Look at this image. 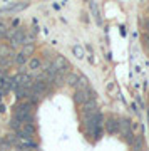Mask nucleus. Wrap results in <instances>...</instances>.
<instances>
[{
    "instance_id": "1",
    "label": "nucleus",
    "mask_w": 149,
    "mask_h": 151,
    "mask_svg": "<svg viewBox=\"0 0 149 151\" xmlns=\"http://www.w3.org/2000/svg\"><path fill=\"white\" fill-rule=\"evenodd\" d=\"M32 104L29 103H22L19 106H15V111H14V118L19 119L20 123H32L34 121V114H32Z\"/></svg>"
},
{
    "instance_id": "2",
    "label": "nucleus",
    "mask_w": 149,
    "mask_h": 151,
    "mask_svg": "<svg viewBox=\"0 0 149 151\" xmlns=\"http://www.w3.org/2000/svg\"><path fill=\"white\" fill-rule=\"evenodd\" d=\"M34 133H35V126H34L32 123H25L24 126L20 128V131L17 133L19 134V138H24V139H30L34 136Z\"/></svg>"
},
{
    "instance_id": "3",
    "label": "nucleus",
    "mask_w": 149,
    "mask_h": 151,
    "mask_svg": "<svg viewBox=\"0 0 149 151\" xmlns=\"http://www.w3.org/2000/svg\"><path fill=\"white\" fill-rule=\"evenodd\" d=\"M106 129L109 134H116V133H119V119H116L114 116H111V118H107L106 123Z\"/></svg>"
},
{
    "instance_id": "4",
    "label": "nucleus",
    "mask_w": 149,
    "mask_h": 151,
    "mask_svg": "<svg viewBox=\"0 0 149 151\" xmlns=\"http://www.w3.org/2000/svg\"><path fill=\"white\" fill-rule=\"evenodd\" d=\"M52 64L55 65L57 70H62V69H69V62L65 59L64 55H55V59L52 60Z\"/></svg>"
},
{
    "instance_id": "5",
    "label": "nucleus",
    "mask_w": 149,
    "mask_h": 151,
    "mask_svg": "<svg viewBox=\"0 0 149 151\" xmlns=\"http://www.w3.org/2000/svg\"><path fill=\"white\" fill-rule=\"evenodd\" d=\"M29 5L27 2H19V4H10V5H5L4 9H0V14L2 12H17V10H22Z\"/></svg>"
},
{
    "instance_id": "6",
    "label": "nucleus",
    "mask_w": 149,
    "mask_h": 151,
    "mask_svg": "<svg viewBox=\"0 0 149 151\" xmlns=\"http://www.w3.org/2000/svg\"><path fill=\"white\" fill-rule=\"evenodd\" d=\"M72 54H74L77 59H84L85 50H84V47H82L80 44H75V45H72Z\"/></svg>"
},
{
    "instance_id": "7",
    "label": "nucleus",
    "mask_w": 149,
    "mask_h": 151,
    "mask_svg": "<svg viewBox=\"0 0 149 151\" xmlns=\"http://www.w3.org/2000/svg\"><path fill=\"white\" fill-rule=\"evenodd\" d=\"M77 91H89V89H91V87H89V81H87V79H85L84 76H80L79 77V82H77Z\"/></svg>"
},
{
    "instance_id": "8",
    "label": "nucleus",
    "mask_w": 149,
    "mask_h": 151,
    "mask_svg": "<svg viewBox=\"0 0 149 151\" xmlns=\"http://www.w3.org/2000/svg\"><path fill=\"white\" fill-rule=\"evenodd\" d=\"M79 77L80 76H77V74H74V72H69V74L65 76V82L69 84V86H77V82H79Z\"/></svg>"
},
{
    "instance_id": "9",
    "label": "nucleus",
    "mask_w": 149,
    "mask_h": 151,
    "mask_svg": "<svg viewBox=\"0 0 149 151\" xmlns=\"http://www.w3.org/2000/svg\"><path fill=\"white\" fill-rule=\"evenodd\" d=\"M89 7H91L92 14H94V17H96V22H97V24H102L101 14H99V5H97L96 2H91V4H89Z\"/></svg>"
},
{
    "instance_id": "10",
    "label": "nucleus",
    "mask_w": 149,
    "mask_h": 151,
    "mask_svg": "<svg viewBox=\"0 0 149 151\" xmlns=\"http://www.w3.org/2000/svg\"><path fill=\"white\" fill-rule=\"evenodd\" d=\"M12 54V49L10 45H5V44H0V57H4V59H7V57H10Z\"/></svg>"
},
{
    "instance_id": "11",
    "label": "nucleus",
    "mask_w": 149,
    "mask_h": 151,
    "mask_svg": "<svg viewBox=\"0 0 149 151\" xmlns=\"http://www.w3.org/2000/svg\"><path fill=\"white\" fill-rule=\"evenodd\" d=\"M40 65H42V60L39 59V57H32V59L29 60V69H30V70L40 69Z\"/></svg>"
},
{
    "instance_id": "12",
    "label": "nucleus",
    "mask_w": 149,
    "mask_h": 151,
    "mask_svg": "<svg viewBox=\"0 0 149 151\" xmlns=\"http://www.w3.org/2000/svg\"><path fill=\"white\" fill-rule=\"evenodd\" d=\"M143 143H144L143 136L138 134V136H134V141H133V145H131V146H133L136 151H141V150H143Z\"/></svg>"
},
{
    "instance_id": "13",
    "label": "nucleus",
    "mask_w": 149,
    "mask_h": 151,
    "mask_svg": "<svg viewBox=\"0 0 149 151\" xmlns=\"http://www.w3.org/2000/svg\"><path fill=\"white\" fill-rule=\"evenodd\" d=\"M27 59H29V57H27L24 52H19V54L15 55V64H17V65H24V64L27 62Z\"/></svg>"
},
{
    "instance_id": "14",
    "label": "nucleus",
    "mask_w": 149,
    "mask_h": 151,
    "mask_svg": "<svg viewBox=\"0 0 149 151\" xmlns=\"http://www.w3.org/2000/svg\"><path fill=\"white\" fill-rule=\"evenodd\" d=\"M22 126H24V123H20V121H19V119H15V118H14V119L10 121V128H12V129H15L17 133L20 131Z\"/></svg>"
},
{
    "instance_id": "15",
    "label": "nucleus",
    "mask_w": 149,
    "mask_h": 151,
    "mask_svg": "<svg viewBox=\"0 0 149 151\" xmlns=\"http://www.w3.org/2000/svg\"><path fill=\"white\" fill-rule=\"evenodd\" d=\"M22 52H24V54H25L27 57H29V55H30V54L34 52V45H32V44H30V45H25V47L22 49Z\"/></svg>"
},
{
    "instance_id": "16",
    "label": "nucleus",
    "mask_w": 149,
    "mask_h": 151,
    "mask_svg": "<svg viewBox=\"0 0 149 151\" xmlns=\"http://www.w3.org/2000/svg\"><path fill=\"white\" fill-rule=\"evenodd\" d=\"M7 32H9V29H7V25H5V24H4L2 20H0V37H4V35H5Z\"/></svg>"
},
{
    "instance_id": "17",
    "label": "nucleus",
    "mask_w": 149,
    "mask_h": 151,
    "mask_svg": "<svg viewBox=\"0 0 149 151\" xmlns=\"http://www.w3.org/2000/svg\"><path fill=\"white\" fill-rule=\"evenodd\" d=\"M143 42H144V47L149 49V35H148V34H144V35H143Z\"/></svg>"
},
{
    "instance_id": "18",
    "label": "nucleus",
    "mask_w": 149,
    "mask_h": 151,
    "mask_svg": "<svg viewBox=\"0 0 149 151\" xmlns=\"http://www.w3.org/2000/svg\"><path fill=\"white\" fill-rule=\"evenodd\" d=\"M131 108H133V111H134V113H139V109H138V104H136V103H133V104H131Z\"/></svg>"
},
{
    "instance_id": "19",
    "label": "nucleus",
    "mask_w": 149,
    "mask_h": 151,
    "mask_svg": "<svg viewBox=\"0 0 149 151\" xmlns=\"http://www.w3.org/2000/svg\"><path fill=\"white\" fill-rule=\"evenodd\" d=\"M0 113H5V106H4L2 103H0Z\"/></svg>"
},
{
    "instance_id": "20",
    "label": "nucleus",
    "mask_w": 149,
    "mask_h": 151,
    "mask_svg": "<svg viewBox=\"0 0 149 151\" xmlns=\"http://www.w3.org/2000/svg\"><path fill=\"white\" fill-rule=\"evenodd\" d=\"M146 34H148V35H149V20L146 22Z\"/></svg>"
},
{
    "instance_id": "21",
    "label": "nucleus",
    "mask_w": 149,
    "mask_h": 151,
    "mask_svg": "<svg viewBox=\"0 0 149 151\" xmlns=\"http://www.w3.org/2000/svg\"><path fill=\"white\" fill-rule=\"evenodd\" d=\"M148 119H149V109H148Z\"/></svg>"
},
{
    "instance_id": "22",
    "label": "nucleus",
    "mask_w": 149,
    "mask_h": 151,
    "mask_svg": "<svg viewBox=\"0 0 149 151\" xmlns=\"http://www.w3.org/2000/svg\"><path fill=\"white\" fill-rule=\"evenodd\" d=\"M141 151H144V150H141Z\"/></svg>"
}]
</instances>
